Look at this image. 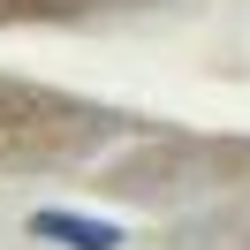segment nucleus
<instances>
[{
	"instance_id": "1",
	"label": "nucleus",
	"mask_w": 250,
	"mask_h": 250,
	"mask_svg": "<svg viewBox=\"0 0 250 250\" xmlns=\"http://www.w3.org/2000/svg\"><path fill=\"white\" fill-rule=\"evenodd\" d=\"M31 235H38V243H61V250H122V243H129L114 220L68 212V205H46V212H31Z\"/></svg>"
}]
</instances>
